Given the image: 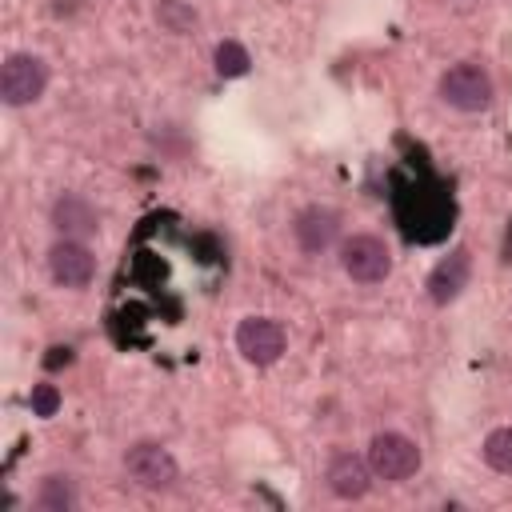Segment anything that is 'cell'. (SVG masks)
<instances>
[{
    "label": "cell",
    "mask_w": 512,
    "mask_h": 512,
    "mask_svg": "<svg viewBox=\"0 0 512 512\" xmlns=\"http://www.w3.org/2000/svg\"><path fill=\"white\" fill-rule=\"evenodd\" d=\"M436 92H440V100H444L448 108H456V112H484V108H492V100H496V84H492L488 68H480L476 60L452 64V68L440 76Z\"/></svg>",
    "instance_id": "6da1fadb"
},
{
    "label": "cell",
    "mask_w": 512,
    "mask_h": 512,
    "mask_svg": "<svg viewBox=\"0 0 512 512\" xmlns=\"http://www.w3.org/2000/svg\"><path fill=\"white\" fill-rule=\"evenodd\" d=\"M48 88V64L32 52H12L4 64H0V100L8 108H24V104H36Z\"/></svg>",
    "instance_id": "7a4b0ae2"
},
{
    "label": "cell",
    "mask_w": 512,
    "mask_h": 512,
    "mask_svg": "<svg viewBox=\"0 0 512 512\" xmlns=\"http://www.w3.org/2000/svg\"><path fill=\"white\" fill-rule=\"evenodd\" d=\"M340 268L356 284H380L392 276V248L372 232H352L340 240Z\"/></svg>",
    "instance_id": "3957f363"
},
{
    "label": "cell",
    "mask_w": 512,
    "mask_h": 512,
    "mask_svg": "<svg viewBox=\"0 0 512 512\" xmlns=\"http://www.w3.org/2000/svg\"><path fill=\"white\" fill-rule=\"evenodd\" d=\"M368 468H372L376 480L400 484V480L420 472V448L404 432H376L372 444H368Z\"/></svg>",
    "instance_id": "277c9868"
},
{
    "label": "cell",
    "mask_w": 512,
    "mask_h": 512,
    "mask_svg": "<svg viewBox=\"0 0 512 512\" xmlns=\"http://www.w3.org/2000/svg\"><path fill=\"white\" fill-rule=\"evenodd\" d=\"M124 472H128L132 484H140V488H148V492H168V488H176V480H180L176 456H172L164 444H156V440L132 444V448L124 452Z\"/></svg>",
    "instance_id": "5b68a950"
},
{
    "label": "cell",
    "mask_w": 512,
    "mask_h": 512,
    "mask_svg": "<svg viewBox=\"0 0 512 512\" xmlns=\"http://www.w3.org/2000/svg\"><path fill=\"white\" fill-rule=\"evenodd\" d=\"M284 348H288V336H284V328L276 320H268V316H244L236 324V352L248 364L268 368V364H276L284 356Z\"/></svg>",
    "instance_id": "8992f818"
},
{
    "label": "cell",
    "mask_w": 512,
    "mask_h": 512,
    "mask_svg": "<svg viewBox=\"0 0 512 512\" xmlns=\"http://www.w3.org/2000/svg\"><path fill=\"white\" fill-rule=\"evenodd\" d=\"M48 276L60 284V288H88L96 280V256L84 240H72V236H60L52 248H48Z\"/></svg>",
    "instance_id": "52a82bcc"
},
{
    "label": "cell",
    "mask_w": 512,
    "mask_h": 512,
    "mask_svg": "<svg viewBox=\"0 0 512 512\" xmlns=\"http://www.w3.org/2000/svg\"><path fill=\"white\" fill-rule=\"evenodd\" d=\"M292 236H296L300 252L320 256V252H328V248L340 240V216H336L332 208H324V204H308L304 212H296Z\"/></svg>",
    "instance_id": "ba28073f"
},
{
    "label": "cell",
    "mask_w": 512,
    "mask_h": 512,
    "mask_svg": "<svg viewBox=\"0 0 512 512\" xmlns=\"http://www.w3.org/2000/svg\"><path fill=\"white\" fill-rule=\"evenodd\" d=\"M324 480L332 488V496L340 500H360L368 488H372V468H368V456H352V452H336L324 468Z\"/></svg>",
    "instance_id": "9c48e42d"
},
{
    "label": "cell",
    "mask_w": 512,
    "mask_h": 512,
    "mask_svg": "<svg viewBox=\"0 0 512 512\" xmlns=\"http://www.w3.org/2000/svg\"><path fill=\"white\" fill-rule=\"evenodd\" d=\"M52 228H56L60 236L84 240V236H96V228H100V212L92 208L88 196H80V192H64V196H56V204H52Z\"/></svg>",
    "instance_id": "30bf717a"
},
{
    "label": "cell",
    "mask_w": 512,
    "mask_h": 512,
    "mask_svg": "<svg viewBox=\"0 0 512 512\" xmlns=\"http://www.w3.org/2000/svg\"><path fill=\"white\" fill-rule=\"evenodd\" d=\"M468 276H472V252L468 248H452L428 276V296L432 304H452L464 288H468Z\"/></svg>",
    "instance_id": "8fae6325"
},
{
    "label": "cell",
    "mask_w": 512,
    "mask_h": 512,
    "mask_svg": "<svg viewBox=\"0 0 512 512\" xmlns=\"http://www.w3.org/2000/svg\"><path fill=\"white\" fill-rule=\"evenodd\" d=\"M32 504L40 512H72L76 508V484L68 476H44L36 496H32Z\"/></svg>",
    "instance_id": "7c38bea8"
},
{
    "label": "cell",
    "mask_w": 512,
    "mask_h": 512,
    "mask_svg": "<svg viewBox=\"0 0 512 512\" xmlns=\"http://www.w3.org/2000/svg\"><path fill=\"white\" fill-rule=\"evenodd\" d=\"M152 16H156V24H160L164 32H172V36H184V32H192V28L200 24V16H196V8H192L188 0H156Z\"/></svg>",
    "instance_id": "4fadbf2b"
},
{
    "label": "cell",
    "mask_w": 512,
    "mask_h": 512,
    "mask_svg": "<svg viewBox=\"0 0 512 512\" xmlns=\"http://www.w3.org/2000/svg\"><path fill=\"white\" fill-rule=\"evenodd\" d=\"M480 456H484L488 468L512 476V424H508V428H492V432L484 436V444H480Z\"/></svg>",
    "instance_id": "5bb4252c"
},
{
    "label": "cell",
    "mask_w": 512,
    "mask_h": 512,
    "mask_svg": "<svg viewBox=\"0 0 512 512\" xmlns=\"http://www.w3.org/2000/svg\"><path fill=\"white\" fill-rule=\"evenodd\" d=\"M212 60H216V72H220L224 80L248 76V68H252V56H248V48H244L240 40H220L216 52H212Z\"/></svg>",
    "instance_id": "9a60e30c"
},
{
    "label": "cell",
    "mask_w": 512,
    "mask_h": 512,
    "mask_svg": "<svg viewBox=\"0 0 512 512\" xmlns=\"http://www.w3.org/2000/svg\"><path fill=\"white\" fill-rule=\"evenodd\" d=\"M28 404H32V416H56V408H60V392H56V384H32Z\"/></svg>",
    "instance_id": "2e32d148"
}]
</instances>
